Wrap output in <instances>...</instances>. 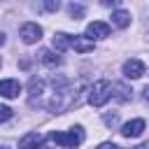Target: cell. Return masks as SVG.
Here are the masks:
<instances>
[{
  "mask_svg": "<svg viewBox=\"0 0 149 149\" xmlns=\"http://www.w3.org/2000/svg\"><path fill=\"white\" fill-rule=\"evenodd\" d=\"M40 61H42L47 68H56V65H61V58H58L54 51H49V49H42V51H40Z\"/></svg>",
  "mask_w": 149,
  "mask_h": 149,
  "instance_id": "cell-13",
  "label": "cell"
},
{
  "mask_svg": "<svg viewBox=\"0 0 149 149\" xmlns=\"http://www.w3.org/2000/svg\"><path fill=\"white\" fill-rule=\"evenodd\" d=\"M12 119V109L7 107V105H0V123H5V121H9Z\"/></svg>",
  "mask_w": 149,
  "mask_h": 149,
  "instance_id": "cell-15",
  "label": "cell"
},
{
  "mask_svg": "<svg viewBox=\"0 0 149 149\" xmlns=\"http://www.w3.org/2000/svg\"><path fill=\"white\" fill-rule=\"evenodd\" d=\"M144 98H147V100H149V86H147V88H144Z\"/></svg>",
  "mask_w": 149,
  "mask_h": 149,
  "instance_id": "cell-19",
  "label": "cell"
},
{
  "mask_svg": "<svg viewBox=\"0 0 149 149\" xmlns=\"http://www.w3.org/2000/svg\"><path fill=\"white\" fill-rule=\"evenodd\" d=\"M98 149H121V147H116V144H112V142H105V144H100Z\"/></svg>",
  "mask_w": 149,
  "mask_h": 149,
  "instance_id": "cell-18",
  "label": "cell"
},
{
  "mask_svg": "<svg viewBox=\"0 0 149 149\" xmlns=\"http://www.w3.org/2000/svg\"><path fill=\"white\" fill-rule=\"evenodd\" d=\"M112 23L116 28H126V26H130V14L126 9H116V12H112Z\"/></svg>",
  "mask_w": 149,
  "mask_h": 149,
  "instance_id": "cell-12",
  "label": "cell"
},
{
  "mask_svg": "<svg viewBox=\"0 0 149 149\" xmlns=\"http://www.w3.org/2000/svg\"><path fill=\"white\" fill-rule=\"evenodd\" d=\"M70 16L72 19H81L84 16V7L81 5H70Z\"/></svg>",
  "mask_w": 149,
  "mask_h": 149,
  "instance_id": "cell-14",
  "label": "cell"
},
{
  "mask_svg": "<svg viewBox=\"0 0 149 149\" xmlns=\"http://www.w3.org/2000/svg\"><path fill=\"white\" fill-rule=\"evenodd\" d=\"M42 144V135L40 133H26L19 140V149H40Z\"/></svg>",
  "mask_w": 149,
  "mask_h": 149,
  "instance_id": "cell-9",
  "label": "cell"
},
{
  "mask_svg": "<svg viewBox=\"0 0 149 149\" xmlns=\"http://www.w3.org/2000/svg\"><path fill=\"white\" fill-rule=\"evenodd\" d=\"M123 74H126L128 79H140V77L144 74V63H142L140 58L126 61V63H123Z\"/></svg>",
  "mask_w": 149,
  "mask_h": 149,
  "instance_id": "cell-6",
  "label": "cell"
},
{
  "mask_svg": "<svg viewBox=\"0 0 149 149\" xmlns=\"http://www.w3.org/2000/svg\"><path fill=\"white\" fill-rule=\"evenodd\" d=\"M54 49H56L58 54H63V51L72 49V35H65V33H56V35H54Z\"/></svg>",
  "mask_w": 149,
  "mask_h": 149,
  "instance_id": "cell-10",
  "label": "cell"
},
{
  "mask_svg": "<svg viewBox=\"0 0 149 149\" xmlns=\"http://www.w3.org/2000/svg\"><path fill=\"white\" fill-rule=\"evenodd\" d=\"M142 130H144V121H142V119H133V121L123 123L121 135H123V137H140Z\"/></svg>",
  "mask_w": 149,
  "mask_h": 149,
  "instance_id": "cell-7",
  "label": "cell"
},
{
  "mask_svg": "<svg viewBox=\"0 0 149 149\" xmlns=\"http://www.w3.org/2000/svg\"><path fill=\"white\" fill-rule=\"evenodd\" d=\"M19 35H21V40H23L26 44H35V42H40V37H42V28H40L35 21H26V23L21 26Z\"/></svg>",
  "mask_w": 149,
  "mask_h": 149,
  "instance_id": "cell-4",
  "label": "cell"
},
{
  "mask_svg": "<svg viewBox=\"0 0 149 149\" xmlns=\"http://www.w3.org/2000/svg\"><path fill=\"white\" fill-rule=\"evenodd\" d=\"M58 7H61L58 2H44V9H49V12H56Z\"/></svg>",
  "mask_w": 149,
  "mask_h": 149,
  "instance_id": "cell-17",
  "label": "cell"
},
{
  "mask_svg": "<svg viewBox=\"0 0 149 149\" xmlns=\"http://www.w3.org/2000/svg\"><path fill=\"white\" fill-rule=\"evenodd\" d=\"M30 105L33 107H44L49 112H63L72 105V88L68 79H49V81H37L33 79L30 84Z\"/></svg>",
  "mask_w": 149,
  "mask_h": 149,
  "instance_id": "cell-1",
  "label": "cell"
},
{
  "mask_svg": "<svg viewBox=\"0 0 149 149\" xmlns=\"http://www.w3.org/2000/svg\"><path fill=\"white\" fill-rule=\"evenodd\" d=\"M72 49L79 54H88V51H93V40L81 37V35H72Z\"/></svg>",
  "mask_w": 149,
  "mask_h": 149,
  "instance_id": "cell-11",
  "label": "cell"
},
{
  "mask_svg": "<svg viewBox=\"0 0 149 149\" xmlns=\"http://www.w3.org/2000/svg\"><path fill=\"white\" fill-rule=\"evenodd\" d=\"M114 84H109L107 79H98V81H93V86L88 88V102L93 105V107H102L114 93Z\"/></svg>",
  "mask_w": 149,
  "mask_h": 149,
  "instance_id": "cell-3",
  "label": "cell"
},
{
  "mask_svg": "<svg viewBox=\"0 0 149 149\" xmlns=\"http://www.w3.org/2000/svg\"><path fill=\"white\" fill-rule=\"evenodd\" d=\"M19 93H21L19 79H2V81H0V95H5V98H16Z\"/></svg>",
  "mask_w": 149,
  "mask_h": 149,
  "instance_id": "cell-8",
  "label": "cell"
},
{
  "mask_svg": "<svg viewBox=\"0 0 149 149\" xmlns=\"http://www.w3.org/2000/svg\"><path fill=\"white\" fill-rule=\"evenodd\" d=\"M84 142V128L81 126H74L72 130L68 133H49L47 135V149H54V147H68V149H74Z\"/></svg>",
  "mask_w": 149,
  "mask_h": 149,
  "instance_id": "cell-2",
  "label": "cell"
},
{
  "mask_svg": "<svg viewBox=\"0 0 149 149\" xmlns=\"http://www.w3.org/2000/svg\"><path fill=\"white\" fill-rule=\"evenodd\" d=\"M114 91H119V93H116V98H119V100H128V88H126V86L114 84Z\"/></svg>",
  "mask_w": 149,
  "mask_h": 149,
  "instance_id": "cell-16",
  "label": "cell"
},
{
  "mask_svg": "<svg viewBox=\"0 0 149 149\" xmlns=\"http://www.w3.org/2000/svg\"><path fill=\"white\" fill-rule=\"evenodd\" d=\"M86 35H88V40H105L109 35V26L105 21H91L86 26Z\"/></svg>",
  "mask_w": 149,
  "mask_h": 149,
  "instance_id": "cell-5",
  "label": "cell"
}]
</instances>
